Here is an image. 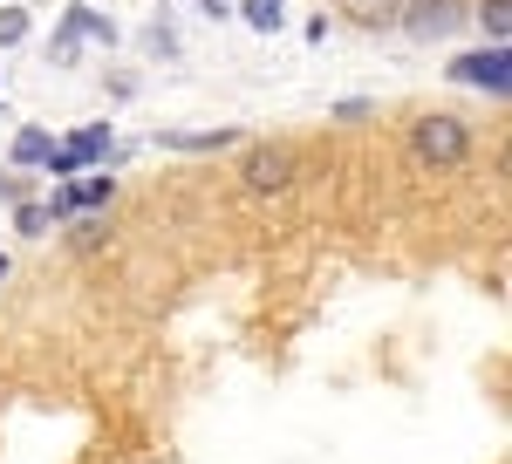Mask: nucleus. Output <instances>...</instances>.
Listing matches in <instances>:
<instances>
[{"mask_svg":"<svg viewBox=\"0 0 512 464\" xmlns=\"http://www.w3.org/2000/svg\"><path fill=\"white\" fill-rule=\"evenodd\" d=\"M410 157L417 164H431V171H458L465 157H472V123L451 110H431L410 123Z\"/></svg>","mask_w":512,"mask_h":464,"instance_id":"f257e3e1","label":"nucleus"},{"mask_svg":"<svg viewBox=\"0 0 512 464\" xmlns=\"http://www.w3.org/2000/svg\"><path fill=\"white\" fill-rule=\"evenodd\" d=\"M444 76H451V82H465V89H485L492 103H506V89H512V55L485 41V48H472V55H458V62L444 69Z\"/></svg>","mask_w":512,"mask_h":464,"instance_id":"f03ea898","label":"nucleus"},{"mask_svg":"<svg viewBox=\"0 0 512 464\" xmlns=\"http://www.w3.org/2000/svg\"><path fill=\"white\" fill-rule=\"evenodd\" d=\"M294 171H301V157L287 151V144H260V151L246 157V192H260V198H274V192H287L294 185Z\"/></svg>","mask_w":512,"mask_h":464,"instance_id":"7ed1b4c3","label":"nucleus"},{"mask_svg":"<svg viewBox=\"0 0 512 464\" xmlns=\"http://www.w3.org/2000/svg\"><path fill=\"white\" fill-rule=\"evenodd\" d=\"M110 198H117V178L82 171L76 185H55V198H48V219H69V212H103Z\"/></svg>","mask_w":512,"mask_h":464,"instance_id":"20e7f679","label":"nucleus"},{"mask_svg":"<svg viewBox=\"0 0 512 464\" xmlns=\"http://www.w3.org/2000/svg\"><path fill=\"white\" fill-rule=\"evenodd\" d=\"M103 151H110V130H103V123H89V130L69 137V144H55V151H48V171H55V178H82Z\"/></svg>","mask_w":512,"mask_h":464,"instance_id":"39448f33","label":"nucleus"},{"mask_svg":"<svg viewBox=\"0 0 512 464\" xmlns=\"http://www.w3.org/2000/svg\"><path fill=\"white\" fill-rule=\"evenodd\" d=\"M396 21H403L417 41H437V35H451V28L465 21V7H458V0H403Z\"/></svg>","mask_w":512,"mask_h":464,"instance_id":"423d86ee","label":"nucleus"},{"mask_svg":"<svg viewBox=\"0 0 512 464\" xmlns=\"http://www.w3.org/2000/svg\"><path fill=\"white\" fill-rule=\"evenodd\" d=\"M117 28L103 21V14H89V7H69V21H62V35H55V62H76L82 41H110Z\"/></svg>","mask_w":512,"mask_h":464,"instance_id":"0eeeda50","label":"nucleus"},{"mask_svg":"<svg viewBox=\"0 0 512 464\" xmlns=\"http://www.w3.org/2000/svg\"><path fill=\"white\" fill-rule=\"evenodd\" d=\"M233 137H239V130H226V123H219V130H164L171 151H226Z\"/></svg>","mask_w":512,"mask_h":464,"instance_id":"6e6552de","label":"nucleus"},{"mask_svg":"<svg viewBox=\"0 0 512 464\" xmlns=\"http://www.w3.org/2000/svg\"><path fill=\"white\" fill-rule=\"evenodd\" d=\"M48 151H55V137H48L41 123H28V130L7 144V157H14V164H48Z\"/></svg>","mask_w":512,"mask_h":464,"instance_id":"1a4fd4ad","label":"nucleus"},{"mask_svg":"<svg viewBox=\"0 0 512 464\" xmlns=\"http://www.w3.org/2000/svg\"><path fill=\"white\" fill-rule=\"evenodd\" d=\"M239 21H246V28H260V35H274L280 21H287V0H246V7H239Z\"/></svg>","mask_w":512,"mask_h":464,"instance_id":"9d476101","label":"nucleus"},{"mask_svg":"<svg viewBox=\"0 0 512 464\" xmlns=\"http://www.w3.org/2000/svg\"><path fill=\"white\" fill-rule=\"evenodd\" d=\"M349 14L362 28H396V14H403V0H349Z\"/></svg>","mask_w":512,"mask_h":464,"instance_id":"9b49d317","label":"nucleus"},{"mask_svg":"<svg viewBox=\"0 0 512 464\" xmlns=\"http://www.w3.org/2000/svg\"><path fill=\"white\" fill-rule=\"evenodd\" d=\"M478 21H485V41L506 48V28H512V0H478Z\"/></svg>","mask_w":512,"mask_h":464,"instance_id":"f8f14e48","label":"nucleus"},{"mask_svg":"<svg viewBox=\"0 0 512 464\" xmlns=\"http://www.w3.org/2000/svg\"><path fill=\"white\" fill-rule=\"evenodd\" d=\"M28 41V7H0V48Z\"/></svg>","mask_w":512,"mask_h":464,"instance_id":"ddd939ff","label":"nucleus"},{"mask_svg":"<svg viewBox=\"0 0 512 464\" xmlns=\"http://www.w3.org/2000/svg\"><path fill=\"white\" fill-rule=\"evenodd\" d=\"M14 226H21V232H41V226H48V205H14Z\"/></svg>","mask_w":512,"mask_h":464,"instance_id":"4468645a","label":"nucleus"},{"mask_svg":"<svg viewBox=\"0 0 512 464\" xmlns=\"http://www.w3.org/2000/svg\"><path fill=\"white\" fill-rule=\"evenodd\" d=\"M198 7H205L212 21H219V14H233V0H198Z\"/></svg>","mask_w":512,"mask_h":464,"instance_id":"2eb2a0df","label":"nucleus"},{"mask_svg":"<svg viewBox=\"0 0 512 464\" xmlns=\"http://www.w3.org/2000/svg\"><path fill=\"white\" fill-rule=\"evenodd\" d=\"M0 280H7V253H0Z\"/></svg>","mask_w":512,"mask_h":464,"instance_id":"dca6fc26","label":"nucleus"}]
</instances>
